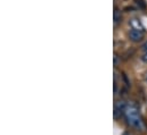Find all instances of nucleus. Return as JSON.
I'll return each mask as SVG.
<instances>
[{
    "label": "nucleus",
    "mask_w": 147,
    "mask_h": 135,
    "mask_svg": "<svg viewBox=\"0 0 147 135\" xmlns=\"http://www.w3.org/2000/svg\"><path fill=\"white\" fill-rule=\"evenodd\" d=\"M143 50H144L145 52L147 51V41L145 42V43H144V44H143Z\"/></svg>",
    "instance_id": "6e6552de"
},
{
    "label": "nucleus",
    "mask_w": 147,
    "mask_h": 135,
    "mask_svg": "<svg viewBox=\"0 0 147 135\" xmlns=\"http://www.w3.org/2000/svg\"><path fill=\"white\" fill-rule=\"evenodd\" d=\"M142 60L143 61H145V63H147V51L143 55V57H142Z\"/></svg>",
    "instance_id": "0eeeda50"
},
{
    "label": "nucleus",
    "mask_w": 147,
    "mask_h": 135,
    "mask_svg": "<svg viewBox=\"0 0 147 135\" xmlns=\"http://www.w3.org/2000/svg\"><path fill=\"white\" fill-rule=\"evenodd\" d=\"M124 116H125V119L128 122V124L138 130V131H143L144 130V122H143V118L139 114V110L138 108L135 106V104H128L127 108H125V111H124Z\"/></svg>",
    "instance_id": "f257e3e1"
},
{
    "label": "nucleus",
    "mask_w": 147,
    "mask_h": 135,
    "mask_svg": "<svg viewBox=\"0 0 147 135\" xmlns=\"http://www.w3.org/2000/svg\"><path fill=\"white\" fill-rule=\"evenodd\" d=\"M129 39H130L132 42H139V41H142V40L144 39V31L132 29V30L129 32Z\"/></svg>",
    "instance_id": "7ed1b4c3"
},
{
    "label": "nucleus",
    "mask_w": 147,
    "mask_h": 135,
    "mask_svg": "<svg viewBox=\"0 0 147 135\" xmlns=\"http://www.w3.org/2000/svg\"><path fill=\"white\" fill-rule=\"evenodd\" d=\"M131 25H132V29H135V30L144 31L143 25H142V24H140V22H139V21H137V19H132V21H131Z\"/></svg>",
    "instance_id": "39448f33"
},
{
    "label": "nucleus",
    "mask_w": 147,
    "mask_h": 135,
    "mask_svg": "<svg viewBox=\"0 0 147 135\" xmlns=\"http://www.w3.org/2000/svg\"><path fill=\"white\" fill-rule=\"evenodd\" d=\"M145 80H146V82H147V73H146V75H145Z\"/></svg>",
    "instance_id": "1a4fd4ad"
},
{
    "label": "nucleus",
    "mask_w": 147,
    "mask_h": 135,
    "mask_svg": "<svg viewBox=\"0 0 147 135\" xmlns=\"http://www.w3.org/2000/svg\"><path fill=\"white\" fill-rule=\"evenodd\" d=\"M127 103L124 101H117L115 103V106H114V118L115 119H117L122 114H124V111H125V108H127Z\"/></svg>",
    "instance_id": "f03ea898"
},
{
    "label": "nucleus",
    "mask_w": 147,
    "mask_h": 135,
    "mask_svg": "<svg viewBox=\"0 0 147 135\" xmlns=\"http://www.w3.org/2000/svg\"><path fill=\"white\" fill-rule=\"evenodd\" d=\"M121 63V57H119L116 53L114 55V66H117Z\"/></svg>",
    "instance_id": "423d86ee"
},
{
    "label": "nucleus",
    "mask_w": 147,
    "mask_h": 135,
    "mask_svg": "<svg viewBox=\"0 0 147 135\" xmlns=\"http://www.w3.org/2000/svg\"><path fill=\"white\" fill-rule=\"evenodd\" d=\"M113 17H114V23H115V24H117V23H120V22H121L122 16H121V11H120V9H119V8H115V9H114Z\"/></svg>",
    "instance_id": "20e7f679"
}]
</instances>
